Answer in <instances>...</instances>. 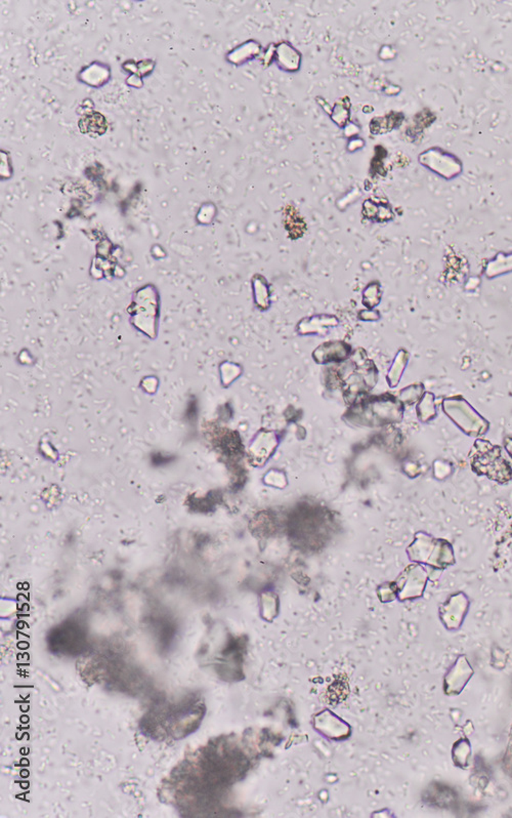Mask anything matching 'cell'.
Instances as JSON below:
<instances>
[{
    "instance_id": "6da1fadb",
    "label": "cell",
    "mask_w": 512,
    "mask_h": 818,
    "mask_svg": "<svg viewBox=\"0 0 512 818\" xmlns=\"http://www.w3.org/2000/svg\"><path fill=\"white\" fill-rule=\"evenodd\" d=\"M470 468L478 476L487 477L498 484H507L512 480L511 463L503 456L500 445L485 439L476 438L468 452Z\"/></svg>"
},
{
    "instance_id": "7a4b0ae2",
    "label": "cell",
    "mask_w": 512,
    "mask_h": 818,
    "mask_svg": "<svg viewBox=\"0 0 512 818\" xmlns=\"http://www.w3.org/2000/svg\"><path fill=\"white\" fill-rule=\"evenodd\" d=\"M407 553L411 561L426 564L435 570L443 572L456 564L454 548L449 540L437 539L422 531L416 533Z\"/></svg>"
},
{
    "instance_id": "3957f363",
    "label": "cell",
    "mask_w": 512,
    "mask_h": 818,
    "mask_svg": "<svg viewBox=\"0 0 512 818\" xmlns=\"http://www.w3.org/2000/svg\"><path fill=\"white\" fill-rule=\"evenodd\" d=\"M442 408L453 424L467 436L481 438L490 430V422L472 408L463 396L446 398Z\"/></svg>"
},
{
    "instance_id": "277c9868",
    "label": "cell",
    "mask_w": 512,
    "mask_h": 818,
    "mask_svg": "<svg viewBox=\"0 0 512 818\" xmlns=\"http://www.w3.org/2000/svg\"><path fill=\"white\" fill-rule=\"evenodd\" d=\"M428 573L419 563L411 564L400 577V595L402 598H417L426 589Z\"/></svg>"
},
{
    "instance_id": "5b68a950",
    "label": "cell",
    "mask_w": 512,
    "mask_h": 818,
    "mask_svg": "<svg viewBox=\"0 0 512 818\" xmlns=\"http://www.w3.org/2000/svg\"><path fill=\"white\" fill-rule=\"evenodd\" d=\"M469 607V599L465 593L451 595L441 606V618L449 629H457L465 620Z\"/></svg>"
},
{
    "instance_id": "8992f818",
    "label": "cell",
    "mask_w": 512,
    "mask_h": 818,
    "mask_svg": "<svg viewBox=\"0 0 512 818\" xmlns=\"http://www.w3.org/2000/svg\"><path fill=\"white\" fill-rule=\"evenodd\" d=\"M273 61L282 71L296 73L301 70V54L288 41H281L275 45Z\"/></svg>"
},
{
    "instance_id": "52a82bcc",
    "label": "cell",
    "mask_w": 512,
    "mask_h": 818,
    "mask_svg": "<svg viewBox=\"0 0 512 818\" xmlns=\"http://www.w3.org/2000/svg\"><path fill=\"white\" fill-rule=\"evenodd\" d=\"M262 47L258 41L250 40L245 41L242 45H238L235 49L232 50L229 54H227V62L236 66H241L255 60L257 57L262 54Z\"/></svg>"
},
{
    "instance_id": "ba28073f",
    "label": "cell",
    "mask_w": 512,
    "mask_h": 818,
    "mask_svg": "<svg viewBox=\"0 0 512 818\" xmlns=\"http://www.w3.org/2000/svg\"><path fill=\"white\" fill-rule=\"evenodd\" d=\"M426 801L441 808H450L456 804L457 795L454 789L445 784H435L426 794Z\"/></svg>"
},
{
    "instance_id": "9c48e42d",
    "label": "cell",
    "mask_w": 512,
    "mask_h": 818,
    "mask_svg": "<svg viewBox=\"0 0 512 818\" xmlns=\"http://www.w3.org/2000/svg\"><path fill=\"white\" fill-rule=\"evenodd\" d=\"M472 675V669L468 666V662H466L465 658H459L456 666H454V668L452 669V671H451L450 673L448 674L447 677H446V682L451 681V680L455 679V678H456V680H454V681H453L450 685H448L449 690H452L453 693L456 694V693H458V688H457V679H459V683H460L461 687H465L466 682L468 681V679H469V677Z\"/></svg>"
},
{
    "instance_id": "30bf717a",
    "label": "cell",
    "mask_w": 512,
    "mask_h": 818,
    "mask_svg": "<svg viewBox=\"0 0 512 818\" xmlns=\"http://www.w3.org/2000/svg\"><path fill=\"white\" fill-rule=\"evenodd\" d=\"M107 128H108V124H107L106 118L100 113H87L84 117L80 120V131L84 133L100 135L106 133Z\"/></svg>"
},
{
    "instance_id": "8fae6325",
    "label": "cell",
    "mask_w": 512,
    "mask_h": 818,
    "mask_svg": "<svg viewBox=\"0 0 512 818\" xmlns=\"http://www.w3.org/2000/svg\"><path fill=\"white\" fill-rule=\"evenodd\" d=\"M417 417L422 423L432 422L437 417V406H435V396L433 393L426 392L419 400L417 408Z\"/></svg>"
},
{
    "instance_id": "7c38bea8",
    "label": "cell",
    "mask_w": 512,
    "mask_h": 818,
    "mask_svg": "<svg viewBox=\"0 0 512 818\" xmlns=\"http://www.w3.org/2000/svg\"><path fill=\"white\" fill-rule=\"evenodd\" d=\"M509 272H512V253L511 255L499 253L493 261L489 262L488 264L487 269H485V276L492 279Z\"/></svg>"
},
{
    "instance_id": "4fadbf2b",
    "label": "cell",
    "mask_w": 512,
    "mask_h": 818,
    "mask_svg": "<svg viewBox=\"0 0 512 818\" xmlns=\"http://www.w3.org/2000/svg\"><path fill=\"white\" fill-rule=\"evenodd\" d=\"M407 360H408V354L407 352L400 351L399 355L396 358L395 363H393V369L391 371V385L395 387L398 382H400V378L402 377V371H404L405 366L407 365Z\"/></svg>"
},
{
    "instance_id": "5bb4252c",
    "label": "cell",
    "mask_w": 512,
    "mask_h": 818,
    "mask_svg": "<svg viewBox=\"0 0 512 818\" xmlns=\"http://www.w3.org/2000/svg\"><path fill=\"white\" fill-rule=\"evenodd\" d=\"M423 392V385H412V386L408 387L407 389H404V390L400 392V400H402L404 403L411 406V404L415 403V402H417L418 400L421 399L422 396L424 395Z\"/></svg>"
},
{
    "instance_id": "9a60e30c",
    "label": "cell",
    "mask_w": 512,
    "mask_h": 818,
    "mask_svg": "<svg viewBox=\"0 0 512 818\" xmlns=\"http://www.w3.org/2000/svg\"><path fill=\"white\" fill-rule=\"evenodd\" d=\"M330 116H331L332 119H333V121L336 122L337 126L342 128V126H345L347 124V120L349 119V108H347V105L345 104V103H340V105L336 104L331 109Z\"/></svg>"
},
{
    "instance_id": "2e32d148",
    "label": "cell",
    "mask_w": 512,
    "mask_h": 818,
    "mask_svg": "<svg viewBox=\"0 0 512 818\" xmlns=\"http://www.w3.org/2000/svg\"><path fill=\"white\" fill-rule=\"evenodd\" d=\"M454 760L456 763H461V767H465L468 764V758H469L470 749L466 741H459L456 743V747L454 748Z\"/></svg>"
},
{
    "instance_id": "e0dca14e",
    "label": "cell",
    "mask_w": 512,
    "mask_h": 818,
    "mask_svg": "<svg viewBox=\"0 0 512 818\" xmlns=\"http://www.w3.org/2000/svg\"><path fill=\"white\" fill-rule=\"evenodd\" d=\"M365 142L361 140L360 137H352L349 140V145H347V150L352 153L354 151L360 150L364 146Z\"/></svg>"
},
{
    "instance_id": "ac0fdd59",
    "label": "cell",
    "mask_w": 512,
    "mask_h": 818,
    "mask_svg": "<svg viewBox=\"0 0 512 818\" xmlns=\"http://www.w3.org/2000/svg\"><path fill=\"white\" fill-rule=\"evenodd\" d=\"M503 447H504L505 452H507V454H509V456H511V459H512V437L511 436H506V437H505L504 439H503Z\"/></svg>"
}]
</instances>
